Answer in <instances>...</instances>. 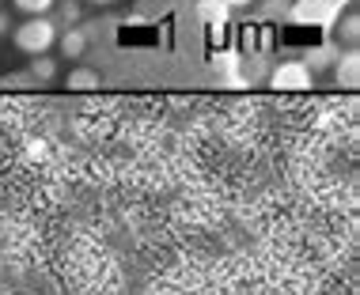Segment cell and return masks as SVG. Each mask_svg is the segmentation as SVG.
Masks as SVG:
<instances>
[{
	"mask_svg": "<svg viewBox=\"0 0 360 295\" xmlns=\"http://www.w3.org/2000/svg\"><path fill=\"white\" fill-rule=\"evenodd\" d=\"M57 23L50 15H27V23L12 27V38H15V49L27 57H38V53H50V46H57Z\"/></svg>",
	"mask_w": 360,
	"mask_h": 295,
	"instance_id": "cell-1",
	"label": "cell"
},
{
	"mask_svg": "<svg viewBox=\"0 0 360 295\" xmlns=\"http://www.w3.org/2000/svg\"><path fill=\"white\" fill-rule=\"evenodd\" d=\"M288 19L300 27H319V31H330V27L342 19V4L338 0H292L288 4Z\"/></svg>",
	"mask_w": 360,
	"mask_h": 295,
	"instance_id": "cell-2",
	"label": "cell"
},
{
	"mask_svg": "<svg viewBox=\"0 0 360 295\" xmlns=\"http://www.w3.org/2000/svg\"><path fill=\"white\" fill-rule=\"evenodd\" d=\"M311 84H315V72L304 61H281L269 72V87L274 91H311Z\"/></svg>",
	"mask_w": 360,
	"mask_h": 295,
	"instance_id": "cell-3",
	"label": "cell"
},
{
	"mask_svg": "<svg viewBox=\"0 0 360 295\" xmlns=\"http://www.w3.org/2000/svg\"><path fill=\"white\" fill-rule=\"evenodd\" d=\"M57 46H61L65 61H80V57L87 53V34L80 31V27H69V31L57 34Z\"/></svg>",
	"mask_w": 360,
	"mask_h": 295,
	"instance_id": "cell-4",
	"label": "cell"
},
{
	"mask_svg": "<svg viewBox=\"0 0 360 295\" xmlns=\"http://www.w3.org/2000/svg\"><path fill=\"white\" fill-rule=\"evenodd\" d=\"M334 76H338V84H342V87H356V84H360V53H356V49L338 53Z\"/></svg>",
	"mask_w": 360,
	"mask_h": 295,
	"instance_id": "cell-5",
	"label": "cell"
},
{
	"mask_svg": "<svg viewBox=\"0 0 360 295\" xmlns=\"http://www.w3.org/2000/svg\"><path fill=\"white\" fill-rule=\"evenodd\" d=\"M198 15L205 19V23H212V27H220V23H228L231 8L224 4V0H198Z\"/></svg>",
	"mask_w": 360,
	"mask_h": 295,
	"instance_id": "cell-6",
	"label": "cell"
},
{
	"mask_svg": "<svg viewBox=\"0 0 360 295\" xmlns=\"http://www.w3.org/2000/svg\"><path fill=\"white\" fill-rule=\"evenodd\" d=\"M338 53H342V49L338 46H315V49H307V57H304V65L311 68V72H319V68H326V65H334L338 61Z\"/></svg>",
	"mask_w": 360,
	"mask_h": 295,
	"instance_id": "cell-7",
	"label": "cell"
},
{
	"mask_svg": "<svg viewBox=\"0 0 360 295\" xmlns=\"http://www.w3.org/2000/svg\"><path fill=\"white\" fill-rule=\"evenodd\" d=\"M99 87V72L91 68H72L69 72V91H95Z\"/></svg>",
	"mask_w": 360,
	"mask_h": 295,
	"instance_id": "cell-8",
	"label": "cell"
},
{
	"mask_svg": "<svg viewBox=\"0 0 360 295\" xmlns=\"http://www.w3.org/2000/svg\"><path fill=\"white\" fill-rule=\"evenodd\" d=\"M31 76H34V80H42V84H50L53 76H57V61H53L50 53H38L34 61H31Z\"/></svg>",
	"mask_w": 360,
	"mask_h": 295,
	"instance_id": "cell-9",
	"label": "cell"
},
{
	"mask_svg": "<svg viewBox=\"0 0 360 295\" xmlns=\"http://www.w3.org/2000/svg\"><path fill=\"white\" fill-rule=\"evenodd\" d=\"M288 4H292V0H262L258 12L266 19H288Z\"/></svg>",
	"mask_w": 360,
	"mask_h": 295,
	"instance_id": "cell-10",
	"label": "cell"
},
{
	"mask_svg": "<svg viewBox=\"0 0 360 295\" xmlns=\"http://www.w3.org/2000/svg\"><path fill=\"white\" fill-rule=\"evenodd\" d=\"M12 4H15L23 15H46V12L57 4V0H12Z\"/></svg>",
	"mask_w": 360,
	"mask_h": 295,
	"instance_id": "cell-11",
	"label": "cell"
},
{
	"mask_svg": "<svg viewBox=\"0 0 360 295\" xmlns=\"http://www.w3.org/2000/svg\"><path fill=\"white\" fill-rule=\"evenodd\" d=\"M57 12H61V23L65 27L80 23V4H76V0H57Z\"/></svg>",
	"mask_w": 360,
	"mask_h": 295,
	"instance_id": "cell-12",
	"label": "cell"
},
{
	"mask_svg": "<svg viewBox=\"0 0 360 295\" xmlns=\"http://www.w3.org/2000/svg\"><path fill=\"white\" fill-rule=\"evenodd\" d=\"M342 38L349 46H356V38H360V19L356 15H345V27H342Z\"/></svg>",
	"mask_w": 360,
	"mask_h": 295,
	"instance_id": "cell-13",
	"label": "cell"
},
{
	"mask_svg": "<svg viewBox=\"0 0 360 295\" xmlns=\"http://www.w3.org/2000/svg\"><path fill=\"white\" fill-rule=\"evenodd\" d=\"M8 31H12V15L0 12V34H8Z\"/></svg>",
	"mask_w": 360,
	"mask_h": 295,
	"instance_id": "cell-14",
	"label": "cell"
},
{
	"mask_svg": "<svg viewBox=\"0 0 360 295\" xmlns=\"http://www.w3.org/2000/svg\"><path fill=\"white\" fill-rule=\"evenodd\" d=\"M228 8H250V4H258V0H224Z\"/></svg>",
	"mask_w": 360,
	"mask_h": 295,
	"instance_id": "cell-15",
	"label": "cell"
},
{
	"mask_svg": "<svg viewBox=\"0 0 360 295\" xmlns=\"http://www.w3.org/2000/svg\"><path fill=\"white\" fill-rule=\"evenodd\" d=\"M87 4H99V8H106V4H114V0H87Z\"/></svg>",
	"mask_w": 360,
	"mask_h": 295,
	"instance_id": "cell-16",
	"label": "cell"
},
{
	"mask_svg": "<svg viewBox=\"0 0 360 295\" xmlns=\"http://www.w3.org/2000/svg\"><path fill=\"white\" fill-rule=\"evenodd\" d=\"M338 4H349V0H338Z\"/></svg>",
	"mask_w": 360,
	"mask_h": 295,
	"instance_id": "cell-17",
	"label": "cell"
}]
</instances>
